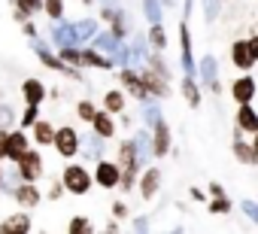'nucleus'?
Returning <instances> with one entry per match:
<instances>
[{"instance_id": "1", "label": "nucleus", "mask_w": 258, "mask_h": 234, "mask_svg": "<svg viewBox=\"0 0 258 234\" xmlns=\"http://www.w3.org/2000/svg\"><path fill=\"white\" fill-rule=\"evenodd\" d=\"M64 186H67V192H73V195H85V192L91 189V177H88L85 167L70 164V167L64 170Z\"/></svg>"}, {"instance_id": "2", "label": "nucleus", "mask_w": 258, "mask_h": 234, "mask_svg": "<svg viewBox=\"0 0 258 234\" xmlns=\"http://www.w3.org/2000/svg\"><path fill=\"white\" fill-rule=\"evenodd\" d=\"M19 173L28 180V183H34L40 173H43V158H40V152H34V149H28L22 158H19Z\"/></svg>"}, {"instance_id": "3", "label": "nucleus", "mask_w": 258, "mask_h": 234, "mask_svg": "<svg viewBox=\"0 0 258 234\" xmlns=\"http://www.w3.org/2000/svg\"><path fill=\"white\" fill-rule=\"evenodd\" d=\"M55 149L61 152V155H76L79 152V137H76V131L73 128H61V131H55Z\"/></svg>"}, {"instance_id": "4", "label": "nucleus", "mask_w": 258, "mask_h": 234, "mask_svg": "<svg viewBox=\"0 0 258 234\" xmlns=\"http://www.w3.org/2000/svg\"><path fill=\"white\" fill-rule=\"evenodd\" d=\"M231 58H234V64H237L240 70H249V67L255 64V55H252V46H249V43H243V40L231 46Z\"/></svg>"}, {"instance_id": "5", "label": "nucleus", "mask_w": 258, "mask_h": 234, "mask_svg": "<svg viewBox=\"0 0 258 234\" xmlns=\"http://www.w3.org/2000/svg\"><path fill=\"white\" fill-rule=\"evenodd\" d=\"M231 94H234L240 103H249L252 94H255V79H252V76H240V79L231 85Z\"/></svg>"}, {"instance_id": "6", "label": "nucleus", "mask_w": 258, "mask_h": 234, "mask_svg": "<svg viewBox=\"0 0 258 234\" xmlns=\"http://www.w3.org/2000/svg\"><path fill=\"white\" fill-rule=\"evenodd\" d=\"M237 125H240V131H258V112L249 106V103H243L240 106V112H237Z\"/></svg>"}, {"instance_id": "7", "label": "nucleus", "mask_w": 258, "mask_h": 234, "mask_svg": "<svg viewBox=\"0 0 258 234\" xmlns=\"http://www.w3.org/2000/svg\"><path fill=\"white\" fill-rule=\"evenodd\" d=\"M118 164H109V161H103V164H97V183L103 186V189H112L115 183H118Z\"/></svg>"}, {"instance_id": "8", "label": "nucleus", "mask_w": 258, "mask_h": 234, "mask_svg": "<svg viewBox=\"0 0 258 234\" xmlns=\"http://www.w3.org/2000/svg\"><path fill=\"white\" fill-rule=\"evenodd\" d=\"M28 149H31V146H28V137H25L22 131H16V134H10V155H13L16 161H19V158H22V155H25Z\"/></svg>"}, {"instance_id": "9", "label": "nucleus", "mask_w": 258, "mask_h": 234, "mask_svg": "<svg viewBox=\"0 0 258 234\" xmlns=\"http://www.w3.org/2000/svg\"><path fill=\"white\" fill-rule=\"evenodd\" d=\"M43 94H46L43 82H37V79H28V82H25V100H28V103H37V106H40Z\"/></svg>"}, {"instance_id": "10", "label": "nucleus", "mask_w": 258, "mask_h": 234, "mask_svg": "<svg viewBox=\"0 0 258 234\" xmlns=\"http://www.w3.org/2000/svg\"><path fill=\"white\" fill-rule=\"evenodd\" d=\"M34 137H37V143H40V146H46V143H55V128H52L49 122H37V128H34Z\"/></svg>"}, {"instance_id": "11", "label": "nucleus", "mask_w": 258, "mask_h": 234, "mask_svg": "<svg viewBox=\"0 0 258 234\" xmlns=\"http://www.w3.org/2000/svg\"><path fill=\"white\" fill-rule=\"evenodd\" d=\"M91 125H94V131H97L100 137H109V134H112V128H115V125H112V119H109V112H97Z\"/></svg>"}, {"instance_id": "12", "label": "nucleus", "mask_w": 258, "mask_h": 234, "mask_svg": "<svg viewBox=\"0 0 258 234\" xmlns=\"http://www.w3.org/2000/svg\"><path fill=\"white\" fill-rule=\"evenodd\" d=\"M158 183H161V173H158V167H152V170L143 177V195H146V198H152V195H155V189H158Z\"/></svg>"}, {"instance_id": "13", "label": "nucleus", "mask_w": 258, "mask_h": 234, "mask_svg": "<svg viewBox=\"0 0 258 234\" xmlns=\"http://www.w3.org/2000/svg\"><path fill=\"white\" fill-rule=\"evenodd\" d=\"M16 198H19V201H22L25 207H34V204L40 201V192H37V189H34L31 183H28V186H22V189L16 192Z\"/></svg>"}, {"instance_id": "14", "label": "nucleus", "mask_w": 258, "mask_h": 234, "mask_svg": "<svg viewBox=\"0 0 258 234\" xmlns=\"http://www.w3.org/2000/svg\"><path fill=\"white\" fill-rule=\"evenodd\" d=\"M155 152L158 155H164L167 152V128L158 122V131H155Z\"/></svg>"}, {"instance_id": "15", "label": "nucleus", "mask_w": 258, "mask_h": 234, "mask_svg": "<svg viewBox=\"0 0 258 234\" xmlns=\"http://www.w3.org/2000/svg\"><path fill=\"white\" fill-rule=\"evenodd\" d=\"M103 103H106V109H112V112H118V109L124 106V100H121V94H118V91H109V94L103 97Z\"/></svg>"}, {"instance_id": "16", "label": "nucleus", "mask_w": 258, "mask_h": 234, "mask_svg": "<svg viewBox=\"0 0 258 234\" xmlns=\"http://www.w3.org/2000/svg\"><path fill=\"white\" fill-rule=\"evenodd\" d=\"M28 231V219L25 216H19V219H10V222H4V225H0V231Z\"/></svg>"}, {"instance_id": "17", "label": "nucleus", "mask_w": 258, "mask_h": 234, "mask_svg": "<svg viewBox=\"0 0 258 234\" xmlns=\"http://www.w3.org/2000/svg\"><path fill=\"white\" fill-rule=\"evenodd\" d=\"M134 158H137L134 146H131V143H124V146H121V161H124V167H134Z\"/></svg>"}, {"instance_id": "18", "label": "nucleus", "mask_w": 258, "mask_h": 234, "mask_svg": "<svg viewBox=\"0 0 258 234\" xmlns=\"http://www.w3.org/2000/svg\"><path fill=\"white\" fill-rule=\"evenodd\" d=\"M46 13H49L52 19H61V13H64V4H61V0H46Z\"/></svg>"}, {"instance_id": "19", "label": "nucleus", "mask_w": 258, "mask_h": 234, "mask_svg": "<svg viewBox=\"0 0 258 234\" xmlns=\"http://www.w3.org/2000/svg\"><path fill=\"white\" fill-rule=\"evenodd\" d=\"M79 115H82L85 122H94V115H97V112H94V106H91L88 100H82V103H79Z\"/></svg>"}, {"instance_id": "20", "label": "nucleus", "mask_w": 258, "mask_h": 234, "mask_svg": "<svg viewBox=\"0 0 258 234\" xmlns=\"http://www.w3.org/2000/svg\"><path fill=\"white\" fill-rule=\"evenodd\" d=\"M19 4H22V13H19L22 19H25L28 13H37V10H40V0H19Z\"/></svg>"}, {"instance_id": "21", "label": "nucleus", "mask_w": 258, "mask_h": 234, "mask_svg": "<svg viewBox=\"0 0 258 234\" xmlns=\"http://www.w3.org/2000/svg\"><path fill=\"white\" fill-rule=\"evenodd\" d=\"M25 125H37V103H31L28 106V112H25V119H22Z\"/></svg>"}, {"instance_id": "22", "label": "nucleus", "mask_w": 258, "mask_h": 234, "mask_svg": "<svg viewBox=\"0 0 258 234\" xmlns=\"http://www.w3.org/2000/svg\"><path fill=\"white\" fill-rule=\"evenodd\" d=\"M0 155H10V134L0 131Z\"/></svg>"}, {"instance_id": "23", "label": "nucleus", "mask_w": 258, "mask_h": 234, "mask_svg": "<svg viewBox=\"0 0 258 234\" xmlns=\"http://www.w3.org/2000/svg\"><path fill=\"white\" fill-rule=\"evenodd\" d=\"M91 225H88V219H73L70 222V231H88Z\"/></svg>"}, {"instance_id": "24", "label": "nucleus", "mask_w": 258, "mask_h": 234, "mask_svg": "<svg viewBox=\"0 0 258 234\" xmlns=\"http://www.w3.org/2000/svg\"><path fill=\"white\" fill-rule=\"evenodd\" d=\"M152 43H155L158 49L164 46V31H161V28H155V31H152Z\"/></svg>"}, {"instance_id": "25", "label": "nucleus", "mask_w": 258, "mask_h": 234, "mask_svg": "<svg viewBox=\"0 0 258 234\" xmlns=\"http://www.w3.org/2000/svg\"><path fill=\"white\" fill-rule=\"evenodd\" d=\"M185 94H188L191 103H198V94H195V85H191V82H185Z\"/></svg>"}, {"instance_id": "26", "label": "nucleus", "mask_w": 258, "mask_h": 234, "mask_svg": "<svg viewBox=\"0 0 258 234\" xmlns=\"http://www.w3.org/2000/svg\"><path fill=\"white\" fill-rule=\"evenodd\" d=\"M225 210H228V204H225V201H216V204H213V213H225Z\"/></svg>"}, {"instance_id": "27", "label": "nucleus", "mask_w": 258, "mask_h": 234, "mask_svg": "<svg viewBox=\"0 0 258 234\" xmlns=\"http://www.w3.org/2000/svg\"><path fill=\"white\" fill-rule=\"evenodd\" d=\"M249 46H252V55H255V61H258V34L249 40Z\"/></svg>"}, {"instance_id": "28", "label": "nucleus", "mask_w": 258, "mask_h": 234, "mask_svg": "<svg viewBox=\"0 0 258 234\" xmlns=\"http://www.w3.org/2000/svg\"><path fill=\"white\" fill-rule=\"evenodd\" d=\"M252 149H255V158H258V131H255V143H252Z\"/></svg>"}]
</instances>
